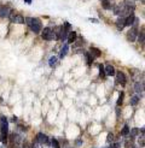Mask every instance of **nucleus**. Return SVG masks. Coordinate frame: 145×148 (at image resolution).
I'll use <instances>...</instances> for the list:
<instances>
[{
  "instance_id": "nucleus-1",
  "label": "nucleus",
  "mask_w": 145,
  "mask_h": 148,
  "mask_svg": "<svg viewBox=\"0 0 145 148\" xmlns=\"http://www.w3.org/2000/svg\"><path fill=\"white\" fill-rule=\"evenodd\" d=\"M7 136H9V121L5 116L0 117V141L4 146L7 145Z\"/></svg>"
},
{
  "instance_id": "nucleus-2",
  "label": "nucleus",
  "mask_w": 145,
  "mask_h": 148,
  "mask_svg": "<svg viewBox=\"0 0 145 148\" xmlns=\"http://www.w3.org/2000/svg\"><path fill=\"white\" fill-rule=\"evenodd\" d=\"M24 22L27 23V25L29 27V29L34 33V34H39L42 29V24L41 21L39 18H33V17H27L24 19Z\"/></svg>"
},
{
  "instance_id": "nucleus-3",
  "label": "nucleus",
  "mask_w": 145,
  "mask_h": 148,
  "mask_svg": "<svg viewBox=\"0 0 145 148\" xmlns=\"http://www.w3.org/2000/svg\"><path fill=\"white\" fill-rule=\"evenodd\" d=\"M7 138H9V145L11 146V148H19L22 142H23L18 132H12L11 135L7 136Z\"/></svg>"
},
{
  "instance_id": "nucleus-4",
  "label": "nucleus",
  "mask_w": 145,
  "mask_h": 148,
  "mask_svg": "<svg viewBox=\"0 0 145 148\" xmlns=\"http://www.w3.org/2000/svg\"><path fill=\"white\" fill-rule=\"evenodd\" d=\"M34 141L39 142V143H40L42 147H44V146H46V147H51V145H50V138L47 137V135L42 134V132H39V134L35 136Z\"/></svg>"
},
{
  "instance_id": "nucleus-5",
  "label": "nucleus",
  "mask_w": 145,
  "mask_h": 148,
  "mask_svg": "<svg viewBox=\"0 0 145 148\" xmlns=\"http://www.w3.org/2000/svg\"><path fill=\"white\" fill-rule=\"evenodd\" d=\"M41 36H42V39L44 40H46V41H52V40H56V36L52 32V29L46 27V28H44L42 29V32H41Z\"/></svg>"
},
{
  "instance_id": "nucleus-6",
  "label": "nucleus",
  "mask_w": 145,
  "mask_h": 148,
  "mask_svg": "<svg viewBox=\"0 0 145 148\" xmlns=\"http://www.w3.org/2000/svg\"><path fill=\"white\" fill-rule=\"evenodd\" d=\"M12 13V10L9 6L5 5H0V18H7L10 17V14Z\"/></svg>"
},
{
  "instance_id": "nucleus-7",
  "label": "nucleus",
  "mask_w": 145,
  "mask_h": 148,
  "mask_svg": "<svg viewBox=\"0 0 145 148\" xmlns=\"http://www.w3.org/2000/svg\"><path fill=\"white\" fill-rule=\"evenodd\" d=\"M10 19L12 23H16V24H23L24 23V17L19 13H11L10 14Z\"/></svg>"
},
{
  "instance_id": "nucleus-8",
  "label": "nucleus",
  "mask_w": 145,
  "mask_h": 148,
  "mask_svg": "<svg viewBox=\"0 0 145 148\" xmlns=\"http://www.w3.org/2000/svg\"><path fill=\"white\" fill-rule=\"evenodd\" d=\"M115 75H116V83L121 84V86H125L126 84V75L122 71L115 72Z\"/></svg>"
},
{
  "instance_id": "nucleus-9",
  "label": "nucleus",
  "mask_w": 145,
  "mask_h": 148,
  "mask_svg": "<svg viewBox=\"0 0 145 148\" xmlns=\"http://www.w3.org/2000/svg\"><path fill=\"white\" fill-rule=\"evenodd\" d=\"M137 36H138V29L137 28H132L127 33V40L129 42H134L135 39H137Z\"/></svg>"
},
{
  "instance_id": "nucleus-10",
  "label": "nucleus",
  "mask_w": 145,
  "mask_h": 148,
  "mask_svg": "<svg viewBox=\"0 0 145 148\" xmlns=\"http://www.w3.org/2000/svg\"><path fill=\"white\" fill-rule=\"evenodd\" d=\"M125 19H126V25H128V27H132L133 24H137L138 23V18L134 16V13L128 14V16Z\"/></svg>"
},
{
  "instance_id": "nucleus-11",
  "label": "nucleus",
  "mask_w": 145,
  "mask_h": 148,
  "mask_svg": "<svg viewBox=\"0 0 145 148\" xmlns=\"http://www.w3.org/2000/svg\"><path fill=\"white\" fill-rule=\"evenodd\" d=\"M125 148H135V142L133 137L127 136L125 138Z\"/></svg>"
},
{
  "instance_id": "nucleus-12",
  "label": "nucleus",
  "mask_w": 145,
  "mask_h": 148,
  "mask_svg": "<svg viewBox=\"0 0 145 148\" xmlns=\"http://www.w3.org/2000/svg\"><path fill=\"white\" fill-rule=\"evenodd\" d=\"M115 25H116V28H117V30H122V29L126 27V19L123 17H119V19L116 21Z\"/></svg>"
},
{
  "instance_id": "nucleus-13",
  "label": "nucleus",
  "mask_w": 145,
  "mask_h": 148,
  "mask_svg": "<svg viewBox=\"0 0 145 148\" xmlns=\"http://www.w3.org/2000/svg\"><path fill=\"white\" fill-rule=\"evenodd\" d=\"M68 34H69V30H68V29H65V28L62 25V29H61L59 38H58V40H62V41L67 40V38H68Z\"/></svg>"
},
{
  "instance_id": "nucleus-14",
  "label": "nucleus",
  "mask_w": 145,
  "mask_h": 148,
  "mask_svg": "<svg viewBox=\"0 0 145 148\" xmlns=\"http://www.w3.org/2000/svg\"><path fill=\"white\" fill-rule=\"evenodd\" d=\"M104 71H105V75H108V76H114L115 75V69H114L113 65L104 66Z\"/></svg>"
},
{
  "instance_id": "nucleus-15",
  "label": "nucleus",
  "mask_w": 145,
  "mask_h": 148,
  "mask_svg": "<svg viewBox=\"0 0 145 148\" xmlns=\"http://www.w3.org/2000/svg\"><path fill=\"white\" fill-rule=\"evenodd\" d=\"M68 43H72V42H75L76 39H77V34L75 32H69L68 34Z\"/></svg>"
},
{
  "instance_id": "nucleus-16",
  "label": "nucleus",
  "mask_w": 145,
  "mask_h": 148,
  "mask_svg": "<svg viewBox=\"0 0 145 148\" xmlns=\"http://www.w3.org/2000/svg\"><path fill=\"white\" fill-rule=\"evenodd\" d=\"M129 127H128V125L127 124H125V125H123V128H122V130H121V137H127V136H129Z\"/></svg>"
},
{
  "instance_id": "nucleus-17",
  "label": "nucleus",
  "mask_w": 145,
  "mask_h": 148,
  "mask_svg": "<svg viewBox=\"0 0 145 148\" xmlns=\"http://www.w3.org/2000/svg\"><path fill=\"white\" fill-rule=\"evenodd\" d=\"M90 54L96 59V58H98V57H100V51L98 49V48H96V47H91V49H90Z\"/></svg>"
},
{
  "instance_id": "nucleus-18",
  "label": "nucleus",
  "mask_w": 145,
  "mask_h": 148,
  "mask_svg": "<svg viewBox=\"0 0 145 148\" xmlns=\"http://www.w3.org/2000/svg\"><path fill=\"white\" fill-rule=\"evenodd\" d=\"M134 90L138 93V95H143V92H144V84H143V83H135Z\"/></svg>"
},
{
  "instance_id": "nucleus-19",
  "label": "nucleus",
  "mask_w": 145,
  "mask_h": 148,
  "mask_svg": "<svg viewBox=\"0 0 145 148\" xmlns=\"http://www.w3.org/2000/svg\"><path fill=\"white\" fill-rule=\"evenodd\" d=\"M139 135H140V131H139V129H138V128H133V129L129 130V136L130 137L135 138L137 136H139Z\"/></svg>"
},
{
  "instance_id": "nucleus-20",
  "label": "nucleus",
  "mask_w": 145,
  "mask_h": 148,
  "mask_svg": "<svg viewBox=\"0 0 145 148\" xmlns=\"http://www.w3.org/2000/svg\"><path fill=\"white\" fill-rule=\"evenodd\" d=\"M100 1H102V6H103L105 10H111L110 0H100Z\"/></svg>"
},
{
  "instance_id": "nucleus-21",
  "label": "nucleus",
  "mask_w": 145,
  "mask_h": 148,
  "mask_svg": "<svg viewBox=\"0 0 145 148\" xmlns=\"http://www.w3.org/2000/svg\"><path fill=\"white\" fill-rule=\"evenodd\" d=\"M50 145H51L52 148H61V145H59V142H58L57 138H51L50 140Z\"/></svg>"
},
{
  "instance_id": "nucleus-22",
  "label": "nucleus",
  "mask_w": 145,
  "mask_h": 148,
  "mask_svg": "<svg viewBox=\"0 0 145 148\" xmlns=\"http://www.w3.org/2000/svg\"><path fill=\"white\" fill-rule=\"evenodd\" d=\"M98 68H99V77L102 78V79H104L105 78V71H104V65H99L98 66Z\"/></svg>"
},
{
  "instance_id": "nucleus-23",
  "label": "nucleus",
  "mask_w": 145,
  "mask_h": 148,
  "mask_svg": "<svg viewBox=\"0 0 145 148\" xmlns=\"http://www.w3.org/2000/svg\"><path fill=\"white\" fill-rule=\"evenodd\" d=\"M139 98L140 97H138V95H133V97L130 98V103H132L133 106H137L138 102H139Z\"/></svg>"
},
{
  "instance_id": "nucleus-24",
  "label": "nucleus",
  "mask_w": 145,
  "mask_h": 148,
  "mask_svg": "<svg viewBox=\"0 0 145 148\" xmlns=\"http://www.w3.org/2000/svg\"><path fill=\"white\" fill-rule=\"evenodd\" d=\"M68 45H64L63 47H62V49H61V53H59V58H63L65 54L68 53Z\"/></svg>"
},
{
  "instance_id": "nucleus-25",
  "label": "nucleus",
  "mask_w": 145,
  "mask_h": 148,
  "mask_svg": "<svg viewBox=\"0 0 145 148\" xmlns=\"http://www.w3.org/2000/svg\"><path fill=\"white\" fill-rule=\"evenodd\" d=\"M114 141H115V136H114V134H113V132H109V134H108V137H106V142L110 145V143H114Z\"/></svg>"
},
{
  "instance_id": "nucleus-26",
  "label": "nucleus",
  "mask_w": 145,
  "mask_h": 148,
  "mask_svg": "<svg viewBox=\"0 0 145 148\" xmlns=\"http://www.w3.org/2000/svg\"><path fill=\"white\" fill-rule=\"evenodd\" d=\"M123 97H125V93H123V92H120V94H119V99H117V102H116V105H117V107L122 105Z\"/></svg>"
},
{
  "instance_id": "nucleus-27",
  "label": "nucleus",
  "mask_w": 145,
  "mask_h": 148,
  "mask_svg": "<svg viewBox=\"0 0 145 148\" xmlns=\"http://www.w3.org/2000/svg\"><path fill=\"white\" fill-rule=\"evenodd\" d=\"M144 135L142 134V135H139L138 136V147H142V148H144Z\"/></svg>"
},
{
  "instance_id": "nucleus-28",
  "label": "nucleus",
  "mask_w": 145,
  "mask_h": 148,
  "mask_svg": "<svg viewBox=\"0 0 145 148\" xmlns=\"http://www.w3.org/2000/svg\"><path fill=\"white\" fill-rule=\"evenodd\" d=\"M137 39L139 40V42L142 43V46H144V30H142V32H140L139 34H138Z\"/></svg>"
},
{
  "instance_id": "nucleus-29",
  "label": "nucleus",
  "mask_w": 145,
  "mask_h": 148,
  "mask_svg": "<svg viewBox=\"0 0 145 148\" xmlns=\"http://www.w3.org/2000/svg\"><path fill=\"white\" fill-rule=\"evenodd\" d=\"M56 64H57V58L56 57H51V59L48 60V65L51 66V68H53Z\"/></svg>"
},
{
  "instance_id": "nucleus-30",
  "label": "nucleus",
  "mask_w": 145,
  "mask_h": 148,
  "mask_svg": "<svg viewBox=\"0 0 145 148\" xmlns=\"http://www.w3.org/2000/svg\"><path fill=\"white\" fill-rule=\"evenodd\" d=\"M85 54H86V60H87V64H88V65H90L91 63H93V60H94V58H93V57H92V56H91L90 53H85Z\"/></svg>"
},
{
  "instance_id": "nucleus-31",
  "label": "nucleus",
  "mask_w": 145,
  "mask_h": 148,
  "mask_svg": "<svg viewBox=\"0 0 145 148\" xmlns=\"http://www.w3.org/2000/svg\"><path fill=\"white\" fill-rule=\"evenodd\" d=\"M21 148H33V147H32V143H29V142L24 141V142H22Z\"/></svg>"
},
{
  "instance_id": "nucleus-32",
  "label": "nucleus",
  "mask_w": 145,
  "mask_h": 148,
  "mask_svg": "<svg viewBox=\"0 0 145 148\" xmlns=\"http://www.w3.org/2000/svg\"><path fill=\"white\" fill-rule=\"evenodd\" d=\"M82 146V140L81 138H76L75 140V147H81Z\"/></svg>"
},
{
  "instance_id": "nucleus-33",
  "label": "nucleus",
  "mask_w": 145,
  "mask_h": 148,
  "mask_svg": "<svg viewBox=\"0 0 145 148\" xmlns=\"http://www.w3.org/2000/svg\"><path fill=\"white\" fill-rule=\"evenodd\" d=\"M91 22H94V23H98V19H94V18H92V19H90Z\"/></svg>"
},
{
  "instance_id": "nucleus-34",
  "label": "nucleus",
  "mask_w": 145,
  "mask_h": 148,
  "mask_svg": "<svg viewBox=\"0 0 145 148\" xmlns=\"http://www.w3.org/2000/svg\"><path fill=\"white\" fill-rule=\"evenodd\" d=\"M11 121H12V122H17V117H12Z\"/></svg>"
},
{
  "instance_id": "nucleus-35",
  "label": "nucleus",
  "mask_w": 145,
  "mask_h": 148,
  "mask_svg": "<svg viewBox=\"0 0 145 148\" xmlns=\"http://www.w3.org/2000/svg\"><path fill=\"white\" fill-rule=\"evenodd\" d=\"M24 1H26L27 4H32V0H24Z\"/></svg>"
},
{
  "instance_id": "nucleus-36",
  "label": "nucleus",
  "mask_w": 145,
  "mask_h": 148,
  "mask_svg": "<svg viewBox=\"0 0 145 148\" xmlns=\"http://www.w3.org/2000/svg\"><path fill=\"white\" fill-rule=\"evenodd\" d=\"M67 148H75V147H67Z\"/></svg>"
},
{
  "instance_id": "nucleus-37",
  "label": "nucleus",
  "mask_w": 145,
  "mask_h": 148,
  "mask_svg": "<svg viewBox=\"0 0 145 148\" xmlns=\"http://www.w3.org/2000/svg\"><path fill=\"white\" fill-rule=\"evenodd\" d=\"M138 148H142V147H138Z\"/></svg>"
},
{
  "instance_id": "nucleus-38",
  "label": "nucleus",
  "mask_w": 145,
  "mask_h": 148,
  "mask_svg": "<svg viewBox=\"0 0 145 148\" xmlns=\"http://www.w3.org/2000/svg\"><path fill=\"white\" fill-rule=\"evenodd\" d=\"M105 148H106V147H105Z\"/></svg>"
}]
</instances>
